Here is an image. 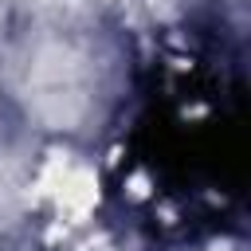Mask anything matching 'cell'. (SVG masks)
<instances>
[{"instance_id":"obj_1","label":"cell","mask_w":251,"mask_h":251,"mask_svg":"<svg viewBox=\"0 0 251 251\" xmlns=\"http://www.w3.org/2000/svg\"><path fill=\"white\" fill-rule=\"evenodd\" d=\"M51 192L59 196L63 216L78 220V216H86V212L94 208V200H98V180H94V173H86V169H67V173L55 180Z\"/></svg>"}]
</instances>
